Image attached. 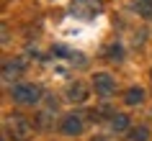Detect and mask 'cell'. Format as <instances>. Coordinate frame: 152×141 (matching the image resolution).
Returning a JSON list of instances; mask_svg holds the SVG:
<instances>
[{
	"mask_svg": "<svg viewBox=\"0 0 152 141\" xmlns=\"http://www.w3.org/2000/svg\"><path fill=\"white\" fill-rule=\"evenodd\" d=\"M10 100L16 105H23V108H31L41 100V87L36 82H18V85L10 87Z\"/></svg>",
	"mask_w": 152,
	"mask_h": 141,
	"instance_id": "obj_1",
	"label": "cell"
},
{
	"mask_svg": "<svg viewBox=\"0 0 152 141\" xmlns=\"http://www.w3.org/2000/svg\"><path fill=\"white\" fill-rule=\"evenodd\" d=\"M34 133V123L21 113H13V116L5 118V136H10L13 141H26Z\"/></svg>",
	"mask_w": 152,
	"mask_h": 141,
	"instance_id": "obj_2",
	"label": "cell"
},
{
	"mask_svg": "<svg viewBox=\"0 0 152 141\" xmlns=\"http://www.w3.org/2000/svg\"><path fill=\"white\" fill-rule=\"evenodd\" d=\"M26 59L23 56H10V59H5L3 62V82L5 85H18L21 82V77H23V72H26Z\"/></svg>",
	"mask_w": 152,
	"mask_h": 141,
	"instance_id": "obj_3",
	"label": "cell"
},
{
	"mask_svg": "<svg viewBox=\"0 0 152 141\" xmlns=\"http://www.w3.org/2000/svg\"><path fill=\"white\" fill-rule=\"evenodd\" d=\"M59 131L64 133V136H80L83 131H85V116L83 113H64L62 118H59Z\"/></svg>",
	"mask_w": 152,
	"mask_h": 141,
	"instance_id": "obj_4",
	"label": "cell"
},
{
	"mask_svg": "<svg viewBox=\"0 0 152 141\" xmlns=\"http://www.w3.org/2000/svg\"><path fill=\"white\" fill-rule=\"evenodd\" d=\"M90 85H93L96 95H101V98H108V95L116 93V77L111 72H96L93 80H90Z\"/></svg>",
	"mask_w": 152,
	"mask_h": 141,
	"instance_id": "obj_5",
	"label": "cell"
},
{
	"mask_svg": "<svg viewBox=\"0 0 152 141\" xmlns=\"http://www.w3.org/2000/svg\"><path fill=\"white\" fill-rule=\"evenodd\" d=\"M88 85H85V82H77V80H75V82H70V85H67V90H64V95H67V100L70 103H85L88 100Z\"/></svg>",
	"mask_w": 152,
	"mask_h": 141,
	"instance_id": "obj_6",
	"label": "cell"
},
{
	"mask_svg": "<svg viewBox=\"0 0 152 141\" xmlns=\"http://www.w3.org/2000/svg\"><path fill=\"white\" fill-rule=\"evenodd\" d=\"M129 126H132V118H129L126 113H113V116L108 118V128H111L113 133H124V131H132Z\"/></svg>",
	"mask_w": 152,
	"mask_h": 141,
	"instance_id": "obj_7",
	"label": "cell"
},
{
	"mask_svg": "<svg viewBox=\"0 0 152 141\" xmlns=\"http://www.w3.org/2000/svg\"><path fill=\"white\" fill-rule=\"evenodd\" d=\"M147 100V93H144V87H129L126 93H124V103H126L129 108H137V105H142Z\"/></svg>",
	"mask_w": 152,
	"mask_h": 141,
	"instance_id": "obj_8",
	"label": "cell"
},
{
	"mask_svg": "<svg viewBox=\"0 0 152 141\" xmlns=\"http://www.w3.org/2000/svg\"><path fill=\"white\" fill-rule=\"evenodd\" d=\"M72 10H75V16L98 13V10H101V3H98V0H75V3H72Z\"/></svg>",
	"mask_w": 152,
	"mask_h": 141,
	"instance_id": "obj_9",
	"label": "cell"
},
{
	"mask_svg": "<svg viewBox=\"0 0 152 141\" xmlns=\"http://www.w3.org/2000/svg\"><path fill=\"white\" fill-rule=\"evenodd\" d=\"M152 139V131L147 128V126H134L132 131H129V141H150Z\"/></svg>",
	"mask_w": 152,
	"mask_h": 141,
	"instance_id": "obj_10",
	"label": "cell"
},
{
	"mask_svg": "<svg viewBox=\"0 0 152 141\" xmlns=\"http://www.w3.org/2000/svg\"><path fill=\"white\" fill-rule=\"evenodd\" d=\"M134 10L142 18H152V0H134Z\"/></svg>",
	"mask_w": 152,
	"mask_h": 141,
	"instance_id": "obj_11",
	"label": "cell"
},
{
	"mask_svg": "<svg viewBox=\"0 0 152 141\" xmlns=\"http://www.w3.org/2000/svg\"><path fill=\"white\" fill-rule=\"evenodd\" d=\"M49 123H54V110H41L39 116H36V126L39 128H49Z\"/></svg>",
	"mask_w": 152,
	"mask_h": 141,
	"instance_id": "obj_12",
	"label": "cell"
},
{
	"mask_svg": "<svg viewBox=\"0 0 152 141\" xmlns=\"http://www.w3.org/2000/svg\"><path fill=\"white\" fill-rule=\"evenodd\" d=\"M108 56H116V59H121V46H116V44H113V46L108 49Z\"/></svg>",
	"mask_w": 152,
	"mask_h": 141,
	"instance_id": "obj_13",
	"label": "cell"
},
{
	"mask_svg": "<svg viewBox=\"0 0 152 141\" xmlns=\"http://www.w3.org/2000/svg\"><path fill=\"white\" fill-rule=\"evenodd\" d=\"M90 141H108V136H93Z\"/></svg>",
	"mask_w": 152,
	"mask_h": 141,
	"instance_id": "obj_14",
	"label": "cell"
}]
</instances>
